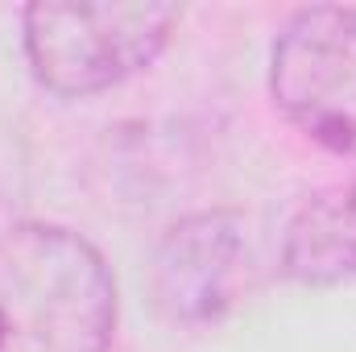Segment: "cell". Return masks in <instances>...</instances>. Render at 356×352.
I'll use <instances>...</instances> for the list:
<instances>
[{
	"label": "cell",
	"instance_id": "6da1fadb",
	"mask_svg": "<svg viewBox=\"0 0 356 352\" xmlns=\"http://www.w3.org/2000/svg\"><path fill=\"white\" fill-rule=\"evenodd\" d=\"M116 278L88 237L21 220L0 241V352H108Z\"/></svg>",
	"mask_w": 356,
	"mask_h": 352
},
{
	"label": "cell",
	"instance_id": "7a4b0ae2",
	"mask_svg": "<svg viewBox=\"0 0 356 352\" xmlns=\"http://www.w3.org/2000/svg\"><path fill=\"white\" fill-rule=\"evenodd\" d=\"M175 4H29L21 13L25 58L54 95H99L141 75L175 38Z\"/></svg>",
	"mask_w": 356,
	"mask_h": 352
},
{
	"label": "cell",
	"instance_id": "3957f363",
	"mask_svg": "<svg viewBox=\"0 0 356 352\" xmlns=\"http://www.w3.org/2000/svg\"><path fill=\"white\" fill-rule=\"evenodd\" d=\"M269 95L302 137L356 162L353 4H311L290 13L269 54Z\"/></svg>",
	"mask_w": 356,
	"mask_h": 352
},
{
	"label": "cell",
	"instance_id": "277c9868",
	"mask_svg": "<svg viewBox=\"0 0 356 352\" xmlns=\"http://www.w3.org/2000/svg\"><path fill=\"white\" fill-rule=\"evenodd\" d=\"M257 282L249 220L232 207L182 216L166 228L149 265V294L175 328L220 323Z\"/></svg>",
	"mask_w": 356,
	"mask_h": 352
},
{
	"label": "cell",
	"instance_id": "5b68a950",
	"mask_svg": "<svg viewBox=\"0 0 356 352\" xmlns=\"http://www.w3.org/2000/svg\"><path fill=\"white\" fill-rule=\"evenodd\" d=\"M282 269L307 286L356 278V175L315 191L286 224Z\"/></svg>",
	"mask_w": 356,
	"mask_h": 352
},
{
	"label": "cell",
	"instance_id": "8992f818",
	"mask_svg": "<svg viewBox=\"0 0 356 352\" xmlns=\"http://www.w3.org/2000/svg\"><path fill=\"white\" fill-rule=\"evenodd\" d=\"M21 220H17V211H13V182L4 175V162H0V241L17 228Z\"/></svg>",
	"mask_w": 356,
	"mask_h": 352
}]
</instances>
